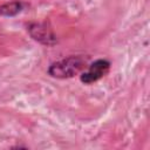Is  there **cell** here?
<instances>
[{
  "instance_id": "2",
  "label": "cell",
  "mask_w": 150,
  "mask_h": 150,
  "mask_svg": "<svg viewBox=\"0 0 150 150\" xmlns=\"http://www.w3.org/2000/svg\"><path fill=\"white\" fill-rule=\"evenodd\" d=\"M109 68H110V62L108 60L98 59L94 61L86 71L82 73L80 79L84 84H91L98 81L100 79H102L103 76H105L109 71Z\"/></svg>"
},
{
  "instance_id": "1",
  "label": "cell",
  "mask_w": 150,
  "mask_h": 150,
  "mask_svg": "<svg viewBox=\"0 0 150 150\" xmlns=\"http://www.w3.org/2000/svg\"><path fill=\"white\" fill-rule=\"evenodd\" d=\"M86 60L81 56H68L66 59L53 62L48 68V74L56 79H69L81 71Z\"/></svg>"
},
{
  "instance_id": "3",
  "label": "cell",
  "mask_w": 150,
  "mask_h": 150,
  "mask_svg": "<svg viewBox=\"0 0 150 150\" xmlns=\"http://www.w3.org/2000/svg\"><path fill=\"white\" fill-rule=\"evenodd\" d=\"M28 30H29L30 36L34 40L43 45H53L56 42V38L54 33L52 32L49 27H47L46 23H32Z\"/></svg>"
},
{
  "instance_id": "4",
  "label": "cell",
  "mask_w": 150,
  "mask_h": 150,
  "mask_svg": "<svg viewBox=\"0 0 150 150\" xmlns=\"http://www.w3.org/2000/svg\"><path fill=\"white\" fill-rule=\"evenodd\" d=\"M22 7H23V4L20 1H13L11 4L0 5V15H5V16L16 15L22 11Z\"/></svg>"
}]
</instances>
